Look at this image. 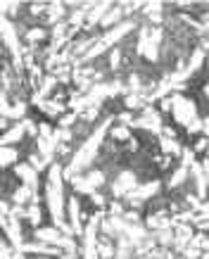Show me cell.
<instances>
[{
    "label": "cell",
    "mask_w": 209,
    "mask_h": 259,
    "mask_svg": "<svg viewBox=\"0 0 209 259\" xmlns=\"http://www.w3.org/2000/svg\"><path fill=\"white\" fill-rule=\"evenodd\" d=\"M62 181H64V169L60 164H53L50 171H48V186H46V202H48V209L53 214V221L55 226L60 231H67V221H64V197H62Z\"/></svg>",
    "instance_id": "6da1fadb"
},
{
    "label": "cell",
    "mask_w": 209,
    "mask_h": 259,
    "mask_svg": "<svg viewBox=\"0 0 209 259\" xmlns=\"http://www.w3.org/2000/svg\"><path fill=\"white\" fill-rule=\"evenodd\" d=\"M109 124H112V119H105V121H102V124L93 131V136H91V138L81 145V150H78L76 155H74V159H71V164L64 169V179H67V176H71V174L81 171V169H86V166L93 162L95 155H98V150H100V143L105 141V134H107Z\"/></svg>",
    "instance_id": "7a4b0ae2"
},
{
    "label": "cell",
    "mask_w": 209,
    "mask_h": 259,
    "mask_svg": "<svg viewBox=\"0 0 209 259\" xmlns=\"http://www.w3.org/2000/svg\"><path fill=\"white\" fill-rule=\"evenodd\" d=\"M171 100H174V105H171V114H174V119H176L178 126H183V128L188 131L195 121H200V117H197V107H195L193 100H188L186 95H171Z\"/></svg>",
    "instance_id": "3957f363"
},
{
    "label": "cell",
    "mask_w": 209,
    "mask_h": 259,
    "mask_svg": "<svg viewBox=\"0 0 209 259\" xmlns=\"http://www.w3.org/2000/svg\"><path fill=\"white\" fill-rule=\"evenodd\" d=\"M162 29L155 26V29H143L140 31V38H138V55L147 57V60H152L155 62L157 57H159V40H162Z\"/></svg>",
    "instance_id": "277c9868"
},
{
    "label": "cell",
    "mask_w": 209,
    "mask_h": 259,
    "mask_svg": "<svg viewBox=\"0 0 209 259\" xmlns=\"http://www.w3.org/2000/svg\"><path fill=\"white\" fill-rule=\"evenodd\" d=\"M136 188H138V176L133 171H121L116 176L114 183H112V193H114L116 197L129 195V193H133Z\"/></svg>",
    "instance_id": "5b68a950"
},
{
    "label": "cell",
    "mask_w": 209,
    "mask_h": 259,
    "mask_svg": "<svg viewBox=\"0 0 209 259\" xmlns=\"http://www.w3.org/2000/svg\"><path fill=\"white\" fill-rule=\"evenodd\" d=\"M159 188H162V183H159V181H147L145 186H138L133 193H129V195H126V202L133 204V207H138L140 202H145L147 197L155 195Z\"/></svg>",
    "instance_id": "8992f818"
},
{
    "label": "cell",
    "mask_w": 209,
    "mask_h": 259,
    "mask_svg": "<svg viewBox=\"0 0 209 259\" xmlns=\"http://www.w3.org/2000/svg\"><path fill=\"white\" fill-rule=\"evenodd\" d=\"M133 26H136V24H133V22L116 24L114 29H109V31L105 33V36H102L100 40H98V46H100L102 50H107V48L112 46V43H116V40H119V38H124L126 33H131V29H133Z\"/></svg>",
    "instance_id": "52a82bcc"
},
{
    "label": "cell",
    "mask_w": 209,
    "mask_h": 259,
    "mask_svg": "<svg viewBox=\"0 0 209 259\" xmlns=\"http://www.w3.org/2000/svg\"><path fill=\"white\" fill-rule=\"evenodd\" d=\"M0 33H3L5 43L10 46V50H12L15 62L19 64V40H17V31H15V26H12V24L5 19V17H0Z\"/></svg>",
    "instance_id": "ba28073f"
},
{
    "label": "cell",
    "mask_w": 209,
    "mask_h": 259,
    "mask_svg": "<svg viewBox=\"0 0 209 259\" xmlns=\"http://www.w3.org/2000/svg\"><path fill=\"white\" fill-rule=\"evenodd\" d=\"M67 209H69L71 233H81L83 226H81V202H78V197H69L67 200Z\"/></svg>",
    "instance_id": "9c48e42d"
},
{
    "label": "cell",
    "mask_w": 209,
    "mask_h": 259,
    "mask_svg": "<svg viewBox=\"0 0 209 259\" xmlns=\"http://www.w3.org/2000/svg\"><path fill=\"white\" fill-rule=\"evenodd\" d=\"M62 236H64V233H60V228H57V226L36 228V240H38V243H46V245H53V247H57V245H60Z\"/></svg>",
    "instance_id": "30bf717a"
},
{
    "label": "cell",
    "mask_w": 209,
    "mask_h": 259,
    "mask_svg": "<svg viewBox=\"0 0 209 259\" xmlns=\"http://www.w3.org/2000/svg\"><path fill=\"white\" fill-rule=\"evenodd\" d=\"M17 176L24 181V186H29V188L36 190V186H38V171H36L31 164H19L17 166Z\"/></svg>",
    "instance_id": "8fae6325"
},
{
    "label": "cell",
    "mask_w": 209,
    "mask_h": 259,
    "mask_svg": "<svg viewBox=\"0 0 209 259\" xmlns=\"http://www.w3.org/2000/svg\"><path fill=\"white\" fill-rule=\"evenodd\" d=\"M26 134V128H24V121L22 124H15L10 131H5V134L0 136V145L3 148H10L12 143H17V141H22V136Z\"/></svg>",
    "instance_id": "7c38bea8"
},
{
    "label": "cell",
    "mask_w": 209,
    "mask_h": 259,
    "mask_svg": "<svg viewBox=\"0 0 209 259\" xmlns=\"http://www.w3.org/2000/svg\"><path fill=\"white\" fill-rule=\"evenodd\" d=\"M22 252H38V254H53V257H62L64 254L60 247H53V245L46 243H26L22 245Z\"/></svg>",
    "instance_id": "4fadbf2b"
},
{
    "label": "cell",
    "mask_w": 209,
    "mask_h": 259,
    "mask_svg": "<svg viewBox=\"0 0 209 259\" xmlns=\"http://www.w3.org/2000/svg\"><path fill=\"white\" fill-rule=\"evenodd\" d=\"M188 176H190V166H186V164H181L176 169V171L171 174V179H169V183H166V188L169 190H174V188H178V186H183L188 181Z\"/></svg>",
    "instance_id": "5bb4252c"
},
{
    "label": "cell",
    "mask_w": 209,
    "mask_h": 259,
    "mask_svg": "<svg viewBox=\"0 0 209 259\" xmlns=\"http://www.w3.org/2000/svg\"><path fill=\"white\" fill-rule=\"evenodd\" d=\"M109 3H100V5H95V10H88V26H93V24H98L100 22L102 24V19H105V15L109 12Z\"/></svg>",
    "instance_id": "9a60e30c"
},
{
    "label": "cell",
    "mask_w": 209,
    "mask_h": 259,
    "mask_svg": "<svg viewBox=\"0 0 209 259\" xmlns=\"http://www.w3.org/2000/svg\"><path fill=\"white\" fill-rule=\"evenodd\" d=\"M159 148L166 155H183V148L181 143H176V138H166V136H159Z\"/></svg>",
    "instance_id": "2e32d148"
},
{
    "label": "cell",
    "mask_w": 209,
    "mask_h": 259,
    "mask_svg": "<svg viewBox=\"0 0 209 259\" xmlns=\"http://www.w3.org/2000/svg\"><path fill=\"white\" fill-rule=\"evenodd\" d=\"M36 102H38V107L46 112L48 117H60V114L67 110V105H60V102H50V100H48V102L46 100L40 102V98H36Z\"/></svg>",
    "instance_id": "e0dca14e"
},
{
    "label": "cell",
    "mask_w": 209,
    "mask_h": 259,
    "mask_svg": "<svg viewBox=\"0 0 209 259\" xmlns=\"http://www.w3.org/2000/svg\"><path fill=\"white\" fill-rule=\"evenodd\" d=\"M124 15H126L124 8H112V10L107 12V15H105V19H102V29H109L112 24H116Z\"/></svg>",
    "instance_id": "ac0fdd59"
},
{
    "label": "cell",
    "mask_w": 209,
    "mask_h": 259,
    "mask_svg": "<svg viewBox=\"0 0 209 259\" xmlns=\"http://www.w3.org/2000/svg\"><path fill=\"white\" fill-rule=\"evenodd\" d=\"M190 236H193V231L188 226H181L176 231V247H181V250H186L188 245H190Z\"/></svg>",
    "instance_id": "d6986e66"
},
{
    "label": "cell",
    "mask_w": 209,
    "mask_h": 259,
    "mask_svg": "<svg viewBox=\"0 0 209 259\" xmlns=\"http://www.w3.org/2000/svg\"><path fill=\"white\" fill-rule=\"evenodd\" d=\"M17 162V150L15 148H0V166H10Z\"/></svg>",
    "instance_id": "ffe728a7"
},
{
    "label": "cell",
    "mask_w": 209,
    "mask_h": 259,
    "mask_svg": "<svg viewBox=\"0 0 209 259\" xmlns=\"http://www.w3.org/2000/svg\"><path fill=\"white\" fill-rule=\"evenodd\" d=\"M33 197H36L33 188H29V186H22V188L15 193V202H17V204H26L29 200H33Z\"/></svg>",
    "instance_id": "44dd1931"
},
{
    "label": "cell",
    "mask_w": 209,
    "mask_h": 259,
    "mask_svg": "<svg viewBox=\"0 0 209 259\" xmlns=\"http://www.w3.org/2000/svg\"><path fill=\"white\" fill-rule=\"evenodd\" d=\"M24 217L31 221L33 226H38V224H40V209H38V202H31V207H29V209L24 212Z\"/></svg>",
    "instance_id": "7402d4cb"
},
{
    "label": "cell",
    "mask_w": 209,
    "mask_h": 259,
    "mask_svg": "<svg viewBox=\"0 0 209 259\" xmlns=\"http://www.w3.org/2000/svg\"><path fill=\"white\" fill-rule=\"evenodd\" d=\"M112 136H114V141H119V143H121V141H124V143L131 141V131H129V126H124V124L116 126L114 131H112Z\"/></svg>",
    "instance_id": "603a6c76"
},
{
    "label": "cell",
    "mask_w": 209,
    "mask_h": 259,
    "mask_svg": "<svg viewBox=\"0 0 209 259\" xmlns=\"http://www.w3.org/2000/svg\"><path fill=\"white\" fill-rule=\"evenodd\" d=\"M98 257L100 259H114V247L109 243H98Z\"/></svg>",
    "instance_id": "cb8c5ba5"
},
{
    "label": "cell",
    "mask_w": 209,
    "mask_h": 259,
    "mask_svg": "<svg viewBox=\"0 0 209 259\" xmlns=\"http://www.w3.org/2000/svg\"><path fill=\"white\" fill-rule=\"evenodd\" d=\"M124 105H126V110H138V107H143V98L140 95H126Z\"/></svg>",
    "instance_id": "d4e9b609"
},
{
    "label": "cell",
    "mask_w": 209,
    "mask_h": 259,
    "mask_svg": "<svg viewBox=\"0 0 209 259\" xmlns=\"http://www.w3.org/2000/svg\"><path fill=\"white\" fill-rule=\"evenodd\" d=\"M121 55H124V53H121V48H114V50H112V55H109V67H112V69H119Z\"/></svg>",
    "instance_id": "484cf974"
},
{
    "label": "cell",
    "mask_w": 209,
    "mask_h": 259,
    "mask_svg": "<svg viewBox=\"0 0 209 259\" xmlns=\"http://www.w3.org/2000/svg\"><path fill=\"white\" fill-rule=\"evenodd\" d=\"M24 112H26V105H24V102H15V107H10L8 117L10 119H17V117H22Z\"/></svg>",
    "instance_id": "4316f807"
},
{
    "label": "cell",
    "mask_w": 209,
    "mask_h": 259,
    "mask_svg": "<svg viewBox=\"0 0 209 259\" xmlns=\"http://www.w3.org/2000/svg\"><path fill=\"white\" fill-rule=\"evenodd\" d=\"M29 162H31V166L36 169V171H38V169H46V164H48V159H43L40 155H31Z\"/></svg>",
    "instance_id": "83f0119b"
},
{
    "label": "cell",
    "mask_w": 209,
    "mask_h": 259,
    "mask_svg": "<svg viewBox=\"0 0 209 259\" xmlns=\"http://www.w3.org/2000/svg\"><path fill=\"white\" fill-rule=\"evenodd\" d=\"M55 83H57V79H55V76H48V79H43V88H40V95L50 93V91L55 88Z\"/></svg>",
    "instance_id": "f1b7e54d"
},
{
    "label": "cell",
    "mask_w": 209,
    "mask_h": 259,
    "mask_svg": "<svg viewBox=\"0 0 209 259\" xmlns=\"http://www.w3.org/2000/svg\"><path fill=\"white\" fill-rule=\"evenodd\" d=\"M46 36H48L46 29H31V31L26 33V38L29 40H40V38H46Z\"/></svg>",
    "instance_id": "f546056e"
},
{
    "label": "cell",
    "mask_w": 209,
    "mask_h": 259,
    "mask_svg": "<svg viewBox=\"0 0 209 259\" xmlns=\"http://www.w3.org/2000/svg\"><path fill=\"white\" fill-rule=\"evenodd\" d=\"M0 259H15V254H12V250L10 247H5V245L0 243Z\"/></svg>",
    "instance_id": "4dcf8cb0"
},
{
    "label": "cell",
    "mask_w": 209,
    "mask_h": 259,
    "mask_svg": "<svg viewBox=\"0 0 209 259\" xmlns=\"http://www.w3.org/2000/svg\"><path fill=\"white\" fill-rule=\"evenodd\" d=\"M24 128H26V134L36 136V124H33L31 119H24Z\"/></svg>",
    "instance_id": "1f68e13d"
},
{
    "label": "cell",
    "mask_w": 209,
    "mask_h": 259,
    "mask_svg": "<svg viewBox=\"0 0 209 259\" xmlns=\"http://www.w3.org/2000/svg\"><path fill=\"white\" fill-rule=\"evenodd\" d=\"M95 117H98V107H91L88 112H83V119H86V121H93Z\"/></svg>",
    "instance_id": "d6a6232c"
},
{
    "label": "cell",
    "mask_w": 209,
    "mask_h": 259,
    "mask_svg": "<svg viewBox=\"0 0 209 259\" xmlns=\"http://www.w3.org/2000/svg\"><path fill=\"white\" fill-rule=\"evenodd\" d=\"M62 259H76V257H74V254H69V252H64Z\"/></svg>",
    "instance_id": "836d02e7"
},
{
    "label": "cell",
    "mask_w": 209,
    "mask_h": 259,
    "mask_svg": "<svg viewBox=\"0 0 209 259\" xmlns=\"http://www.w3.org/2000/svg\"><path fill=\"white\" fill-rule=\"evenodd\" d=\"M204 98H209V81H207V86H204Z\"/></svg>",
    "instance_id": "e575fe53"
},
{
    "label": "cell",
    "mask_w": 209,
    "mask_h": 259,
    "mask_svg": "<svg viewBox=\"0 0 209 259\" xmlns=\"http://www.w3.org/2000/svg\"><path fill=\"white\" fill-rule=\"evenodd\" d=\"M207 71H209V57H207Z\"/></svg>",
    "instance_id": "d590c367"
},
{
    "label": "cell",
    "mask_w": 209,
    "mask_h": 259,
    "mask_svg": "<svg viewBox=\"0 0 209 259\" xmlns=\"http://www.w3.org/2000/svg\"><path fill=\"white\" fill-rule=\"evenodd\" d=\"M40 259H48V257H40Z\"/></svg>",
    "instance_id": "8d00e7d4"
},
{
    "label": "cell",
    "mask_w": 209,
    "mask_h": 259,
    "mask_svg": "<svg viewBox=\"0 0 209 259\" xmlns=\"http://www.w3.org/2000/svg\"><path fill=\"white\" fill-rule=\"evenodd\" d=\"M207 212H209V207H207Z\"/></svg>",
    "instance_id": "74e56055"
}]
</instances>
